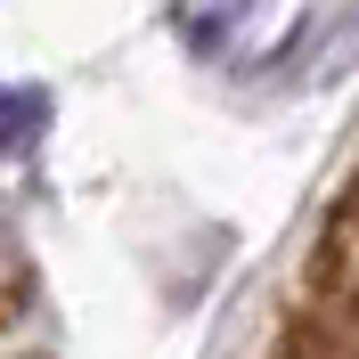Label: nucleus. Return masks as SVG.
<instances>
[{
	"mask_svg": "<svg viewBox=\"0 0 359 359\" xmlns=\"http://www.w3.org/2000/svg\"><path fill=\"white\" fill-rule=\"evenodd\" d=\"M196 8H221V0H196Z\"/></svg>",
	"mask_w": 359,
	"mask_h": 359,
	"instance_id": "obj_3",
	"label": "nucleus"
},
{
	"mask_svg": "<svg viewBox=\"0 0 359 359\" xmlns=\"http://www.w3.org/2000/svg\"><path fill=\"white\" fill-rule=\"evenodd\" d=\"M33 131H41V98H33V90H0V156L25 147Z\"/></svg>",
	"mask_w": 359,
	"mask_h": 359,
	"instance_id": "obj_2",
	"label": "nucleus"
},
{
	"mask_svg": "<svg viewBox=\"0 0 359 359\" xmlns=\"http://www.w3.org/2000/svg\"><path fill=\"white\" fill-rule=\"evenodd\" d=\"M269 359H359V163L318 221L286 318L269 335Z\"/></svg>",
	"mask_w": 359,
	"mask_h": 359,
	"instance_id": "obj_1",
	"label": "nucleus"
}]
</instances>
